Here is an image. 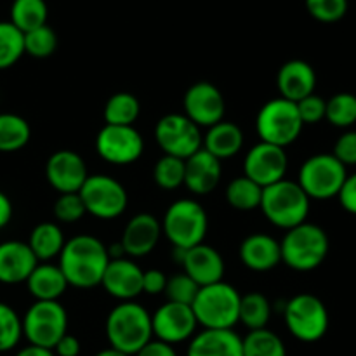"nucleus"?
<instances>
[{
    "instance_id": "obj_51",
    "label": "nucleus",
    "mask_w": 356,
    "mask_h": 356,
    "mask_svg": "<svg viewBox=\"0 0 356 356\" xmlns=\"http://www.w3.org/2000/svg\"><path fill=\"white\" fill-rule=\"evenodd\" d=\"M94 356H127L125 353H122V351L115 350V348H106V350H101L99 353H96Z\"/></svg>"
},
{
    "instance_id": "obj_27",
    "label": "nucleus",
    "mask_w": 356,
    "mask_h": 356,
    "mask_svg": "<svg viewBox=\"0 0 356 356\" xmlns=\"http://www.w3.org/2000/svg\"><path fill=\"white\" fill-rule=\"evenodd\" d=\"M243 146L242 129L233 122L221 120L219 124L207 129L204 138V149L214 155L218 160L229 159L236 155Z\"/></svg>"
},
{
    "instance_id": "obj_40",
    "label": "nucleus",
    "mask_w": 356,
    "mask_h": 356,
    "mask_svg": "<svg viewBox=\"0 0 356 356\" xmlns=\"http://www.w3.org/2000/svg\"><path fill=\"white\" fill-rule=\"evenodd\" d=\"M200 285L197 282L191 280L186 273H176L170 278H167L165 285V296L170 302H177V305H193L195 298H197Z\"/></svg>"
},
{
    "instance_id": "obj_2",
    "label": "nucleus",
    "mask_w": 356,
    "mask_h": 356,
    "mask_svg": "<svg viewBox=\"0 0 356 356\" xmlns=\"http://www.w3.org/2000/svg\"><path fill=\"white\" fill-rule=\"evenodd\" d=\"M106 337L115 350L127 356L138 355L149 341H153L152 315L134 301L122 302L108 315Z\"/></svg>"
},
{
    "instance_id": "obj_19",
    "label": "nucleus",
    "mask_w": 356,
    "mask_h": 356,
    "mask_svg": "<svg viewBox=\"0 0 356 356\" xmlns=\"http://www.w3.org/2000/svg\"><path fill=\"white\" fill-rule=\"evenodd\" d=\"M143 273L145 271L131 259H110L101 285L115 299L122 302L132 301L143 294Z\"/></svg>"
},
{
    "instance_id": "obj_13",
    "label": "nucleus",
    "mask_w": 356,
    "mask_h": 356,
    "mask_svg": "<svg viewBox=\"0 0 356 356\" xmlns=\"http://www.w3.org/2000/svg\"><path fill=\"white\" fill-rule=\"evenodd\" d=\"M97 155L113 165H129L143 155L145 141L134 125H104L96 138Z\"/></svg>"
},
{
    "instance_id": "obj_41",
    "label": "nucleus",
    "mask_w": 356,
    "mask_h": 356,
    "mask_svg": "<svg viewBox=\"0 0 356 356\" xmlns=\"http://www.w3.org/2000/svg\"><path fill=\"white\" fill-rule=\"evenodd\" d=\"M313 19L320 23H337L348 13V0H305Z\"/></svg>"
},
{
    "instance_id": "obj_37",
    "label": "nucleus",
    "mask_w": 356,
    "mask_h": 356,
    "mask_svg": "<svg viewBox=\"0 0 356 356\" xmlns=\"http://www.w3.org/2000/svg\"><path fill=\"white\" fill-rule=\"evenodd\" d=\"M56 47H58V35L47 24L24 33V52L31 58H49L54 54Z\"/></svg>"
},
{
    "instance_id": "obj_1",
    "label": "nucleus",
    "mask_w": 356,
    "mask_h": 356,
    "mask_svg": "<svg viewBox=\"0 0 356 356\" xmlns=\"http://www.w3.org/2000/svg\"><path fill=\"white\" fill-rule=\"evenodd\" d=\"M110 256L108 247L92 235L70 238L59 254V270L68 285L76 289H92L101 285Z\"/></svg>"
},
{
    "instance_id": "obj_28",
    "label": "nucleus",
    "mask_w": 356,
    "mask_h": 356,
    "mask_svg": "<svg viewBox=\"0 0 356 356\" xmlns=\"http://www.w3.org/2000/svg\"><path fill=\"white\" fill-rule=\"evenodd\" d=\"M65 235L61 228L54 222H40L31 232L28 245L37 261H51L52 257L59 256L65 247Z\"/></svg>"
},
{
    "instance_id": "obj_34",
    "label": "nucleus",
    "mask_w": 356,
    "mask_h": 356,
    "mask_svg": "<svg viewBox=\"0 0 356 356\" xmlns=\"http://www.w3.org/2000/svg\"><path fill=\"white\" fill-rule=\"evenodd\" d=\"M243 356H287L280 337L268 329L250 330L242 339Z\"/></svg>"
},
{
    "instance_id": "obj_49",
    "label": "nucleus",
    "mask_w": 356,
    "mask_h": 356,
    "mask_svg": "<svg viewBox=\"0 0 356 356\" xmlns=\"http://www.w3.org/2000/svg\"><path fill=\"white\" fill-rule=\"evenodd\" d=\"M13 218V204L3 191H0V229L6 228Z\"/></svg>"
},
{
    "instance_id": "obj_39",
    "label": "nucleus",
    "mask_w": 356,
    "mask_h": 356,
    "mask_svg": "<svg viewBox=\"0 0 356 356\" xmlns=\"http://www.w3.org/2000/svg\"><path fill=\"white\" fill-rule=\"evenodd\" d=\"M23 337V322L10 306L0 302V353L10 351Z\"/></svg>"
},
{
    "instance_id": "obj_25",
    "label": "nucleus",
    "mask_w": 356,
    "mask_h": 356,
    "mask_svg": "<svg viewBox=\"0 0 356 356\" xmlns=\"http://www.w3.org/2000/svg\"><path fill=\"white\" fill-rule=\"evenodd\" d=\"M186 356H243L242 337L233 329H204L191 337Z\"/></svg>"
},
{
    "instance_id": "obj_24",
    "label": "nucleus",
    "mask_w": 356,
    "mask_h": 356,
    "mask_svg": "<svg viewBox=\"0 0 356 356\" xmlns=\"http://www.w3.org/2000/svg\"><path fill=\"white\" fill-rule=\"evenodd\" d=\"M240 261L252 271H270L282 263L280 242L266 233H252L240 245Z\"/></svg>"
},
{
    "instance_id": "obj_50",
    "label": "nucleus",
    "mask_w": 356,
    "mask_h": 356,
    "mask_svg": "<svg viewBox=\"0 0 356 356\" xmlns=\"http://www.w3.org/2000/svg\"><path fill=\"white\" fill-rule=\"evenodd\" d=\"M16 356H56L54 351L47 350V348H40V346H33V344H28L26 348L19 350L16 353Z\"/></svg>"
},
{
    "instance_id": "obj_9",
    "label": "nucleus",
    "mask_w": 356,
    "mask_h": 356,
    "mask_svg": "<svg viewBox=\"0 0 356 356\" xmlns=\"http://www.w3.org/2000/svg\"><path fill=\"white\" fill-rule=\"evenodd\" d=\"M284 318L289 332L302 343H316L329 330V312L313 294H299L287 301Z\"/></svg>"
},
{
    "instance_id": "obj_45",
    "label": "nucleus",
    "mask_w": 356,
    "mask_h": 356,
    "mask_svg": "<svg viewBox=\"0 0 356 356\" xmlns=\"http://www.w3.org/2000/svg\"><path fill=\"white\" fill-rule=\"evenodd\" d=\"M167 285V277L160 270H148L143 273V292L149 296L163 294Z\"/></svg>"
},
{
    "instance_id": "obj_18",
    "label": "nucleus",
    "mask_w": 356,
    "mask_h": 356,
    "mask_svg": "<svg viewBox=\"0 0 356 356\" xmlns=\"http://www.w3.org/2000/svg\"><path fill=\"white\" fill-rule=\"evenodd\" d=\"M179 252V261L183 264V271L197 282L200 287L222 282L225 277V261L222 256L207 243H200L188 250L174 249Z\"/></svg>"
},
{
    "instance_id": "obj_44",
    "label": "nucleus",
    "mask_w": 356,
    "mask_h": 356,
    "mask_svg": "<svg viewBox=\"0 0 356 356\" xmlns=\"http://www.w3.org/2000/svg\"><path fill=\"white\" fill-rule=\"evenodd\" d=\"M334 156L344 167L356 165V131H346L334 145Z\"/></svg>"
},
{
    "instance_id": "obj_3",
    "label": "nucleus",
    "mask_w": 356,
    "mask_h": 356,
    "mask_svg": "<svg viewBox=\"0 0 356 356\" xmlns=\"http://www.w3.org/2000/svg\"><path fill=\"white\" fill-rule=\"evenodd\" d=\"M261 211L273 226L291 229L306 222L309 214V197L298 181L282 179L263 188Z\"/></svg>"
},
{
    "instance_id": "obj_35",
    "label": "nucleus",
    "mask_w": 356,
    "mask_h": 356,
    "mask_svg": "<svg viewBox=\"0 0 356 356\" xmlns=\"http://www.w3.org/2000/svg\"><path fill=\"white\" fill-rule=\"evenodd\" d=\"M24 54V33L10 21H0V70L16 65Z\"/></svg>"
},
{
    "instance_id": "obj_7",
    "label": "nucleus",
    "mask_w": 356,
    "mask_h": 356,
    "mask_svg": "<svg viewBox=\"0 0 356 356\" xmlns=\"http://www.w3.org/2000/svg\"><path fill=\"white\" fill-rule=\"evenodd\" d=\"M302 127L305 124L299 117L296 103L284 99V97H275V99L268 101L261 108L256 118V131L261 141L280 146V148L298 141Z\"/></svg>"
},
{
    "instance_id": "obj_21",
    "label": "nucleus",
    "mask_w": 356,
    "mask_h": 356,
    "mask_svg": "<svg viewBox=\"0 0 356 356\" xmlns=\"http://www.w3.org/2000/svg\"><path fill=\"white\" fill-rule=\"evenodd\" d=\"M160 235H162V225L159 219L141 212L127 222L120 243L125 254L132 257H143L155 249Z\"/></svg>"
},
{
    "instance_id": "obj_22",
    "label": "nucleus",
    "mask_w": 356,
    "mask_h": 356,
    "mask_svg": "<svg viewBox=\"0 0 356 356\" xmlns=\"http://www.w3.org/2000/svg\"><path fill=\"white\" fill-rule=\"evenodd\" d=\"M277 86L280 97L298 103L306 96L315 94L316 73L309 63L302 59H291L278 70Z\"/></svg>"
},
{
    "instance_id": "obj_11",
    "label": "nucleus",
    "mask_w": 356,
    "mask_h": 356,
    "mask_svg": "<svg viewBox=\"0 0 356 356\" xmlns=\"http://www.w3.org/2000/svg\"><path fill=\"white\" fill-rule=\"evenodd\" d=\"M87 214L97 219H115L127 209L129 197L122 183L106 174L89 176L79 191Z\"/></svg>"
},
{
    "instance_id": "obj_16",
    "label": "nucleus",
    "mask_w": 356,
    "mask_h": 356,
    "mask_svg": "<svg viewBox=\"0 0 356 356\" xmlns=\"http://www.w3.org/2000/svg\"><path fill=\"white\" fill-rule=\"evenodd\" d=\"M184 115L198 127H212L225 118V97L222 92L211 82L193 83L186 90L183 99Z\"/></svg>"
},
{
    "instance_id": "obj_42",
    "label": "nucleus",
    "mask_w": 356,
    "mask_h": 356,
    "mask_svg": "<svg viewBox=\"0 0 356 356\" xmlns=\"http://www.w3.org/2000/svg\"><path fill=\"white\" fill-rule=\"evenodd\" d=\"M86 207L79 193H63L54 204V216L61 222H76L86 216Z\"/></svg>"
},
{
    "instance_id": "obj_30",
    "label": "nucleus",
    "mask_w": 356,
    "mask_h": 356,
    "mask_svg": "<svg viewBox=\"0 0 356 356\" xmlns=\"http://www.w3.org/2000/svg\"><path fill=\"white\" fill-rule=\"evenodd\" d=\"M47 14L45 0H14L10 6V23L26 33L47 24Z\"/></svg>"
},
{
    "instance_id": "obj_8",
    "label": "nucleus",
    "mask_w": 356,
    "mask_h": 356,
    "mask_svg": "<svg viewBox=\"0 0 356 356\" xmlns=\"http://www.w3.org/2000/svg\"><path fill=\"white\" fill-rule=\"evenodd\" d=\"M346 177V167L332 153H318L302 163L298 183L309 200H329L339 195Z\"/></svg>"
},
{
    "instance_id": "obj_29",
    "label": "nucleus",
    "mask_w": 356,
    "mask_h": 356,
    "mask_svg": "<svg viewBox=\"0 0 356 356\" xmlns=\"http://www.w3.org/2000/svg\"><path fill=\"white\" fill-rule=\"evenodd\" d=\"M30 138V124L23 117L16 113H0V152H17L28 145Z\"/></svg>"
},
{
    "instance_id": "obj_20",
    "label": "nucleus",
    "mask_w": 356,
    "mask_h": 356,
    "mask_svg": "<svg viewBox=\"0 0 356 356\" xmlns=\"http://www.w3.org/2000/svg\"><path fill=\"white\" fill-rule=\"evenodd\" d=\"M221 160L204 148L184 160V186L195 195H209L221 181Z\"/></svg>"
},
{
    "instance_id": "obj_48",
    "label": "nucleus",
    "mask_w": 356,
    "mask_h": 356,
    "mask_svg": "<svg viewBox=\"0 0 356 356\" xmlns=\"http://www.w3.org/2000/svg\"><path fill=\"white\" fill-rule=\"evenodd\" d=\"M136 356H177L176 350L170 344L162 343V341H149L141 351Z\"/></svg>"
},
{
    "instance_id": "obj_23",
    "label": "nucleus",
    "mask_w": 356,
    "mask_h": 356,
    "mask_svg": "<svg viewBox=\"0 0 356 356\" xmlns=\"http://www.w3.org/2000/svg\"><path fill=\"white\" fill-rule=\"evenodd\" d=\"M38 264L30 245L17 240L0 243V284L26 282Z\"/></svg>"
},
{
    "instance_id": "obj_38",
    "label": "nucleus",
    "mask_w": 356,
    "mask_h": 356,
    "mask_svg": "<svg viewBox=\"0 0 356 356\" xmlns=\"http://www.w3.org/2000/svg\"><path fill=\"white\" fill-rule=\"evenodd\" d=\"M155 183L162 190H176L184 184V160L177 156L163 155L153 169Z\"/></svg>"
},
{
    "instance_id": "obj_4",
    "label": "nucleus",
    "mask_w": 356,
    "mask_h": 356,
    "mask_svg": "<svg viewBox=\"0 0 356 356\" xmlns=\"http://www.w3.org/2000/svg\"><path fill=\"white\" fill-rule=\"evenodd\" d=\"M240 298L233 285L226 282L200 287L191 309L198 325L211 330H228L238 323Z\"/></svg>"
},
{
    "instance_id": "obj_43",
    "label": "nucleus",
    "mask_w": 356,
    "mask_h": 356,
    "mask_svg": "<svg viewBox=\"0 0 356 356\" xmlns=\"http://www.w3.org/2000/svg\"><path fill=\"white\" fill-rule=\"evenodd\" d=\"M299 111V117H301L302 124H318L325 118V110H327V101L323 97H320L318 94H312V96H306L305 99L298 101L296 103Z\"/></svg>"
},
{
    "instance_id": "obj_47",
    "label": "nucleus",
    "mask_w": 356,
    "mask_h": 356,
    "mask_svg": "<svg viewBox=\"0 0 356 356\" xmlns=\"http://www.w3.org/2000/svg\"><path fill=\"white\" fill-rule=\"evenodd\" d=\"M56 356H79L80 355V341L72 334H65L52 348Z\"/></svg>"
},
{
    "instance_id": "obj_5",
    "label": "nucleus",
    "mask_w": 356,
    "mask_h": 356,
    "mask_svg": "<svg viewBox=\"0 0 356 356\" xmlns=\"http://www.w3.org/2000/svg\"><path fill=\"white\" fill-rule=\"evenodd\" d=\"M329 249L325 229L308 221L287 229V235L280 242L282 261L296 271L316 270L325 261Z\"/></svg>"
},
{
    "instance_id": "obj_31",
    "label": "nucleus",
    "mask_w": 356,
    "mask_h": 356,
    "mask_svg": "<svg viewBox=\"0 0 356 356\" xmlns=\"http://www.w3.org/2000/svg\"><path fill=\"white\" fill-rule=\"evenodd\" d=\"M141 113L139 99L131 92H117L104 104L103 117L106 125H132Z\"/></svg>"
},
{
    "instance_id": "obj_17",
    "label": "nucleus",
    "mask_w": 356,
    "mask_h": 356,
    "mask_svg": "<svg viewBox=\"0 0 356 356\" xmlns=\"http://www.w3.org/2000/svg\"><path fill=\"white\" fill-rule=\"evenodd\" d=\"M47 183L59 193H79L83 186L87 174L86 162L79 153L72 149H59L49 156L45 163Z\"/></svg>"
},
{
    "instance_id": "obj_10",
    "label": "nucleus",
    "mask_w": 356,
    "mask_h": 356,
    "mask_svg": "<svg viewBox=\"0 0 356 356\" xmlns=\"http://www.w3.org/2000/svg\"><path fill=\"white\" fill-rule=\"evenodd\" d=\"M21 322L23 336L33 346L52 350L68 334V313L58 301H35Z\"/></svg>"
},
{
    "instance_id": "obj_26",
    "label": "nucleus",
    "mask_w": 356,
    "mask_h": 356,
    "mask_svg": "<svg viewBox=\"0 0 356 356\" xmlns=\"http://www.w3.org/2000/svg\"><path fill=\"white\" fill-rule=\"evenodd\" d=\"M28 291L37 301H58L65 294L68 282L59 266L52 264H37L26 280Z\"/></svg>"
},
{
    "instance_id": "obj_14",
    "label": "nucleus",
    "mask_w": 356,
    "mask_h": 356,
    "mask_svg": "<svg viewBox=\"0 0 356 356\" xmlns=\"http://www.w3.org/2000/svg\"><path fill=\"white\" fill-rule=\"evenodd\" d=\"M287 167L289 156L285 153V148L263 141L252 146L243 160L245 176L259 184L261 188L271 186V184L285 179Z\"/></svg>"
},
{
    "instance_id": "obj_46",
    "label": "nucleus",
    "mask_w": 356,
    "mask_h": 356,
    "mask_svg": "<svg viewBox=\"0 0 356 356\" xmlns=\"http://www.w3.org/2000/svg\"><path fill=\"white\" fill-rule=\"evenodd\" d=\"M337 198H339V202H341V205H343L344 211L356 216V172L348 174L346 181H344V184H343V188H341Z\"/></svg>"
},
{
    "instance_id": "obj_15",
    "label": "nucleus",
    "mask_w": 356,
    "mask_h": 356,
    "mask_svg": "<svg viewBox=\"0 0 356 356\" xmlns=\"http://www.w3.org/2000/svg\"><path fill=\"white\" fill-rule=\"evenodd\" d=\"M197 318L191 306L167 301L152 315V329L156 341L174 344L191 339L197 330Z\"/></svg>"
},
{
    "instance_id": "obj_32",
    "label": "nucleus",
    "mask_w": 356,
    "mask_h": 356,
    "mask_svg": "<svg viewBox=\"0 0 356 356\" xmlns=\"http://www.w3.org/2000/svg\"><path fill=\"white\" fill-rule=\"evenodd\" d=\"M271 316V305L266 296L259 292H250V294L240 298V312L238 322L243 323L249 330L266 329Z\"/></svg>"
},
{
    "instance_id": "obj_6",
    "label": "nucleus",
    "mask_w": 356,
    "mask_h": 356,
    "mask_svg": "<svg viewBox=\"0 0 356 356\" xmlns=\"http://www.w3.org/2000/svg\"><path fill=\"white\" fill-rule=\"evenodd\" d=\"M162 229L174 249L188 250L204 243L209 229V216L197 200L181 198L172 202L165 211Z\"/></svg>"
},
{
    "instance_id": "obj_36",
    "label": "nucleus",
    "mask_w": 356,
    "mask_h": 356,
    "mask_svg": "<svg viewBox=\"0 0 356 356\" xmlns=\"http://www.w3.org/2000/svg\"><path fill=\"white\" fill-rule=\"evenodd\" d=\"M325 118L339 129H350L356 124V94L339 92L327 101Z\"/></svg>"
},
{
    "instance_id": "obj_12",
    "label": "nucleus",
    "mask_w": 356,
    "mask_h": 356,
    "mask_svg": "<svg viewBox=\"0 0 356 356\" xmlns=\"http://www.w3.org/2000/svg\"><path fill=\"white\" fill-rule=\"evenodd\" d=\"M155 139L165 155L177 156L181 160L204 148V138L198 125H195L186 115L169 113L156 122Z\"/></svg>"
},
{
    "instance_id": "obj_33",
    "label": "nucleus",
    "mask_w": 356,
    "mask_h": 356,
    "mask_svg": "<svg viewBox=\"0 0 356 356\" xmlns=\"http://www.w3.org/2000/svg\"><path fill=\"white\" fill-rule=\"evenodd\" d=\"M263 188L247 176L235 177L226 188V200L236 211H256L261 207Z\"/></svg>"
}]
</instances>
